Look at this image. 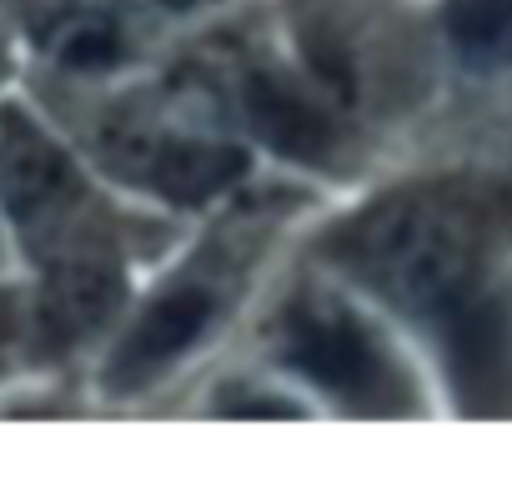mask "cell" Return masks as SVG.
<instances>
[{
  "label": "cell",
  "mask_w": 512,
  "mask_h": 482,
  "mask_svg": "<svg viewBox=\"0 0 512 482\" xmlns=\"http://www.w3.org/2000/svg\"><path fill=\"white\" fill-rule=\"evenodd\" d=\"M166 6H196V0H166Z\"/></svg>",
  "instance_id": "cell-10"
},
{
  "label": "cell",
  "mask_w": 512,
  "mask_h": 482,
  "mask_svg": "<svg viewBox=\"0 0 512 482\" xmlns=\"http://www.w3.org/2000/svg\"><path fill=\"white\" fill-rule=\"evenodd\" d=\"M216 312H221V287L211 282V272H186L181 282H171L136 317V327L121 337V347L111 352L106 387L111 392H136L151 377H161L171 362H181L216 327Z\"/></svg>",
  "instance_id": "cell-5"
},
{
  "label": "cell",
  "mask_w": 512,
  "mask_h": 482,
  "mask_svg": "<svg viewBox=\"0 0 512 482\" xmlns=\"http://www.w3.org/2000/svg\"><path fill=\"white\" fill-rule=\"evenodd\" d=\"M101 151L126 181H136L156 196H171V201H201L241 171V161L231 151L181 136L156 121H136V116L111 121L101 136Z\"/></svg>",
  "instance_id": "cell-4"
},
{
  "label": "cell",
  "mask_w": 512,
  "mask_h": 482,
  "mask_svg": "<svg viewBox=\"0 0 512 482\" xmlns=\"http://www.w3.org/2000/svg\"><path fill=\"white\" fill-rule=\"evenodd\" d=\"M241 106H246L251 126L287 156L317 161V156L332 151V116L302 86H292L287 76L251 71L246 86H241Z\"/></svg>",
  "instance_id": "cell-7"
},
{
  "label": "cell",
  "mask_w": 512,
  "mask_h": 482,
  "mask_svg": "<svg viewBox=\"0 0 512 482\" xmlns=\"http://www.w3.org/2000/svg\"><path fill=\"white\" fill-rule=\"evenodd\" d=\"M26 36L66 71H111L131 56L136 0H26Z\"/></svg>",
  "instance_id": "cell-6"
},
{
  "label": "cell",
  "mask_w": 512,
  "mask_h": 482,
  "mask_svg": "<svg viewBox=\"0 0 512 482\" xmlns=\"http://www.w3.org/2000/svg\"><path fill=\"white\" fill-rule=\"evenodd\" d=\"M0 206L41 267V332L81 342L121 297V267L106 216L76 161L26 116L0 111Z\"/></svg>",
  "instance_id": "cell-2"
},
{
  "label": "cell",
  "mask_w": 512,
  "mask_h": 482,
  "mask_svg": "<svg viewBox=\"0 0 512 482\" xmlns=\"http://www.w3.org/2000/svg\"><path fill=\"white\" fill-rule=\"evenodd\" d=\"M282 357L297 367L312 387L347 407L392 412L402 402V377L382 337L342 302L312 297L297 302L282 322Z\"/></svg>",
  "instance_id": "cell-3"
},
{
  "label": "cell",
  "mask_w": 512,
  "mask_h": 482,
  "mask_svg": "<svg viewBox=\"0 0 512 482\" xmlns=\"http://www.w3.org/2000/svg\"><path fill=\"white\" fill-rule=\"evenodd\" d=\"M11 347H16V297L0 292V367H6Z\"/></svg>",
  "instance_id": "cell-9"
},
{
  "label": "cell",
  "mask_w": 512,
  "mask_h": 482,
  "mask_svg": "<svg viewBox=\"0 0 512 482\" xmlns=\"http://www.w3.org/2000/svg\"><path fill=\"white\" fill-rule=\"evenodd\" d=\"M332 257L392 307L432 322L462 392H492L502 372V317L482 292L487 216L472 191L427 186L387 196L337 231Z\"/></svg>",
  "instance_id": "cell-1"
},
{
  "label": "cell",
  "mask_w": 512,
  "mask_h": 482,
  "mask_svg": "<svg viewBox=\"0 0 512 482\" xmlns=\"http://www.w3.org/2000/svg\"><path fill=\"white\" fill-rule=\"evenodd\" d=\"M442 31L472 71L512 66V0H447Z\"/></svg>",
  "instance_id": "cell-8"
}]
</instances>
